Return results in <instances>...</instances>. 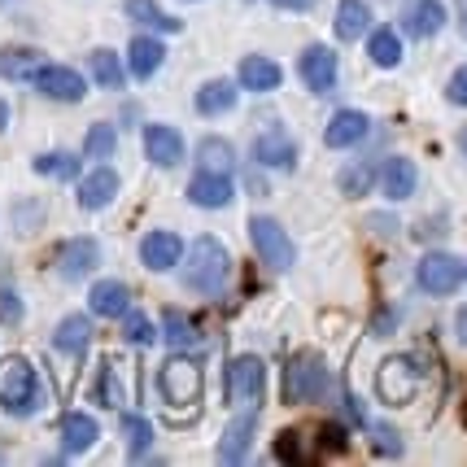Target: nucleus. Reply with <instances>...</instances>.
Returning a JSON list of instances; mask_svg holds the SVG:
<instances>
[{
    "label": "nucleus",
    "instance_id": "1",
    "mask_svg": "<svg viewBox=\"0 0 467 467\" xmlns=\"http://www.w3.org/2000/svg\"><path fill=\"white\" fill-rule=\"evenodd\" d=\"M180 263H183V285L197 288V293H219L227 285V275H232V258H227V249L214 236H197L188 258H180Z\"/></svg>",
    "mask_w": 467,
    "mask_h": 467
},
{
    "label": "nucleus",
    "instance_id": "2",
    "mask_svg": "<svg viewBox=\"0 0 467 467\" xmlns=\"http://www.w3.org/2000/svg\"><path fill=\"white\" fill-rule=\"evenodd\" d=\"M0 407L9 415H36L44 407V385L40 371L26 363V358H5L0 363Z\"/></svg>",
    "mask_w": 467,
    "mask_h": 467
},
{
    "label": "nucleus",
    "instance_id": "3",
    "mask_svg": "<svg viewBox=\"0 0 467 467\" xmlns=\"http://www.w3.org/2000/svg\"><path fill=\"white\" fill-rule=\"evenodd\" d=\"M327 393V367L319 354H297L293 363L285 367V402L297 407V402H315Z\"/></svg>",
    "mask_w": 467,
    "mask_h": 467
},
{
    "label": "nucleus",
    "instance_id": "4",
    "mask_svg": "<svg viewBox=\"0 0 467 467\" xmlns=\"http://www.w3.org/2000/svg\"><path fill=\"white\" fill-rule=\"evenodd\" d=\"M249 241L258 249V258H263L266 266H275V271H288V266L297 263V249L288 241V232L275 223V219H266V214H254V219H249Z\"/></svg>",
    "mask_w": 467,
    "mask_h": 467
},
{
    "label": "nucleus",
    "instance_id": "5",
    "mask_svg": "<svg viewBox=\"0 0 467 467\" xmlns=\"http://www.w3.org/2000/svg\"><path fill=\"white\" fill-rule=\"evenodd\" d=\"M158 385H162L166 407H192L202 402V367L192 358H166Z\"/></svg>",
    "mask_w": 467,
    "mask_h": 467
},
{
    "label": "nucleus",
    "instance_id": "6",
    "mask_svg": "<svg viewBox=\"0 0 467 467\" xmlns=\"http://www.w3.org/2000/svg\"><path fill=\"white\" fill-rule=\"evenodd\" d=\"M263 385H266V367L254 354H241L227 363V402L236 407H258L263 402Z\"/></svg>",
    "mask_w": 467,
    "mask_h": 467
},
{
    "label": "nucleus",
    "instance_id": "7",
    "mask_svg": "<svg viewBox=\"0 0 467 467\" xmlns=\"http://www.w3.org/2000/svg\"><path fill=\"white\" fill-rule=\"evenodd\" d=\"M415 285L432 293V297H450L454 288L463 285V263L454 254H424L420 271H415Z\"/></svg>",
    "mask_w": 467,
    "mask_h": 467
},
{
    "label": "nucleus",
    "instance_id": "8",
    "mask_svg": "<svg viewBox=\"0 0 467 467\" xmlns=\"http://www.w3.org/2000/svg\"><path fill=\"white\" fill-rule=\"evenodd\" d=\"M415 389H420V371H415L410 358H389V363L376 371V393H380V402H389V407L410 402Z\"/></svg>",
    "mask_w": 467,
    "mask_h": 467
},
{
    "label": "nucleus",
    "instance_id": "9",
    "mask_svg": "<svg viewBox=\"0 0 467 467\" xmlns=\"http://www.w3.org/2000/svg\"><path fill=\"white\" fill-rule=\"evenodd\" d=\"M297 70H302V83L310 88V92H332L337 88V70H341V61H337V53L327 48V44H310L302 53V61H297Z\"/></svg>",
    "mask_w": 467,
    "mask_h": 467
},
{
    "label": "nucleus",
    "instance_id": "10",
    "mask_svg": "<svg viewBox=\"0 0 467 467\" xmlns=\"http://www.w3.org/2000/svg\"><path fill=\"white\" fill-rule=\"evenodd\" d=\"M36 88H40L48 101H66V105H79L83 97H88L83 75L70 70V66H40V70H36Z\"/></svg>",
    "mask_w": 467,
    "mask_h": 467
},
{
    "label": "nucleus",
    "instance_id": "11",
    "mask_svg": "<svg viewBox=\"0 0 467 467\" xmlns=\"http://www.w3.org/2000/svg\"><path fill=\"white\" fill-rule=\"evenodd\" d=\"M97 263H101V244L92 241V236H75V241H66L57 249V271L61 280H88L92 271H97Z\"/></svg>",
    "mask_w": 467,
    "mask_h": 467
},
{
    "label": "nucleus",
    "instance_id": "12",
    "mask_svg": "<svg viewBox=\"0 0 467 467\" xmlns=\"http://www.w3.org/2000/svg\"><path fill=\"white\" fill-rule=\"evenodd\" d=\"M236 192L232 175H214V171H197V180L188 183V202L192 205H205V210H223Z\"/></svg>",
    "mask_w": 467,
    "mask_h": 467
},
{
    "label": "nucleus",
    "instance_id": "13",
    "mask_svg": "<svg viewBox=\"0 0 467 467\" xmlns=\"http://www.w3.org/2000/svg\"><path fill=\"white\" fill-rule=\"evenodd\" d=\"M144 153H149V162H158V166H180L183 162V136L175 127L153 122V127H144Z\"/></svg>",
    "mask_w": 467,
    "mask_h": 467
},
{
    "label": "nucleus",
    "instance_id": "14",
    "mask_svg": "<svg viewBox=\"0 0 467 467\" xmlns=\"http://www.w3.org/2000/svg\"><path fill=\"white\" fill-rule=\"evenodd\" d=\"M183 258V241L175 232H149L140 241V263L149 271H171Z\"/></svg>",
    "mask_w": 467,
    "mask_h": 467
},
{
    "label": "nucleus",
    "instance_id": "15",
    "mask_svg": "<svg viewBox=\"0 0 467 467\" xmlns=\"http://www.w3.org/2000/svg\"><path fill=\"white\" fill-rule=\"evenodd\" d=\"M88 306L101 319H122L131 310V288L122 285V280H101V285H92V293H88Z\"/></svg>",
    "mask_w": 467,
    "mask_h": 467
},
{
    "label": "nucleus",
    "instance_id": "16",
    "mask_svg": "<svg viewBox=\"0 0 467 467\" xmlns=\"http://www.w3.org/2000/svg\"><path fill=\"white\" fill-rule=\"evenodd\" d=\"M119 197V175H114V166H97L92 175H83L79 180V205L83 210H101Z\"/></svg>",
    "mask_w": 467,
    "mask_h": 467
},
{
    "label": "nucleus",
    "instance_id": "17",
    "mask_svg": "<svg viewBox=\"0 0 467 467\" xmlns=\"http://www.w3.org/2000/svg\"><path fill=\"white\" fill-rule=\"evenodd\" d=\"M367 114L363 109H337L332 114V122H327V131H324V140L327 149H349V144H358L367 136Z\"/></svg>",
    "mask_w": 467,
    "mask_h": 467
},
{
    "label": "nucleus",
    "instance_id": "18",
    "mask_svg": "<svg viewBox=\"0 0 467 467\" xmlns=\"http://www.w3.org/2000/svg\"><path fill=\"white\" fill-rule=\"evenodd\" d=\"M415 183H420V175H415L410 158H389L380 166V192H385L389 202H407L410 192H415Z\"/></svg>",
    "mask_w": 467,
    "mask_h": 467
},
{
    "label": "nucleus",
    "instance_id": "19",
    "mask_svg": "<svg viewBox=\"0 0 467 467\" xmlns=\"http://www.w3.org/2000/svg\"><path fill=\"white\" fill-rule=\"evenodd\" d=\"M88 346H92V324L83 315H66L57 324V332H53V349L66 354V358H83Z\"/></svg>",
    "mask_w": 467,
    "mask_h": 467
},
{
    "label": "nucleus",
    "instance_id": "20",
    "mask_svg": "<svg viewBox=\"0 0 467 467\" xmlns=\"http://www.w3.org/2000/svg\"><path fill=\"white\" fill-rule=\"evenodd\" d=\"M236 79H241L244 92H275V88H280V79H285V70H280L271 57H258V53H254V57L241 61Z\"/></svg>",
    "mask_w": 467,
    "mask_h": 467
},
{
    "label": "nucleus",
    "instance_id": "21",
    "mask_svg": "<svg viewBox=\"0 0 467 467\" xmlns=\"http://www.w3.org/2000/svg\"><path fill=\"white\" fill-rule=\"evenodd\" d=\"M254 158L263 166H271V171H293V166H297V144L288 140L285 131H266V136H258V144H254Z\"/></svg>",
    "mask_w": 467,
    "mask_h": 467
},
{
    "label": "nucleus",
    "instance_id": "22",
    "mask_svg": "<svg viewBox=\"0 0 467 467\" xmlns=\"http://www.w3.org/2000/svg\"><path fill=\"white\" fill-rule=\"evenodd\" d=\"M162 61H166V44L158 40V36H136L131 48H127V70H131L136 79H149Z\"/></svg>",
    "mask_w": 467,
    "mask_h": 467
},
{
    "label": "nucleus",
    "instance_id": "23",
    "mask_svg": "<svg viewBox=\"0 0 467 467\" xmlns=\"http://www.w3.org/2000/svg\"><path fill=\"white\" fill-rule=\"evenodd\" d=\"M254 424H258V407H244L241 420H232L227 437L219 441V459H223V463H241V459H244L249 437H254Z\"/></svg>",
    "mask_w": 467,
    "mask_h": 467
},
{
    "label": "nucleus",
    "instance_id": "24",
    "mask_svg": "<svg viewBox=\"0 0 467 467\" xmlns=\"http://www.w3.org/2000/svg\"><path fill=\"white\" fill-rule=\"evenodd\" d=\"M446 26V5L441 0H415L407 14V31L415 40H428V36H437Z\"/></svg>",
    "mask_w": 467,
    "mask_h": 467
},
{
    "label": "nucleus",
    "instance_id": "25",
    "mask_svg": "<svg viewBox=\"0 0 467 467\" xmlns=\"http://www.w3.org/2000/svg\"><path fill=\"white\" fill-rule=\"evenodd\" d=\"M97 437H101V428H97V420H92V415H83V410H70V415L61 420V441H66V450H70V454L88 450Z\"/></svg>",
    "mask_w": 467,
    "mask_h": 467
},
{
    "label": "nucleus",
    "instance_id": "26",
    "mask_svg": "<svg viewBox=\"0 0 467 467\" xmlns=\"http://www.w3.org/2000/svg\"><path fill=\"white\" fill-rule=\"evenodd\" d=\"M36 70H40V53L36 48H22V44L0 48V79H31Z\"/></svg>",
    "mask_w": 467,
    "mask_h": 467
},
{
    "label": "nucleus",
    "instance_id": "27",
    "mask_svg": "<svg viewBox=\"0 0 467 467\" xmlns=\"http://www.w3.org/2000/svg\"><path fill=\"white\" fill-rule=\"evenodd\" d=\"M367 22H371V9H367V0H341V5H337V36H341L346 44L363 36Z\"/></svg>",
    "mask_w": 467,
    "mask_h": 467
},
{
    "label": "nucleus",
    "instance_id": "28",
    "mask_svg": "<svg viewBox=\"0 0 467 467\" xmlns=\"http://www.w3.org/2000/svg\"><path fill=\"white\" fill-rule=\"evenodd\" d=\"M232 105H236V83H227V79H210L197 92V114H205V119L210 114H227Z\"/></svg>",
    "mask_w": 467,
    "mask_h": 467
},
{
    "label": "nucleus",
    "instance_id": "29",
    "mask_svg": "<svg viewBox=\"0 0 467 467\" xmlns=\"http://www.w3.org/2000/svg\"><path fill=\"white\" fill-rule=\"evenodd\" d=\"M197 158H202V171H214V175H232V166H236V149H232L223 136H205L202 149H197Z\"/></svg>",
    "mask_w": 467,
    "mask_h": 467
},
{
    "label": "nucleus",
    "instance_id": "30",
    "mask_svg": "<svg viewBox=\"0 0 467 467\" xmlns=\"http://www.w3.org/2000/svg\"><path fill=\"white\" fill-rule=\"evenodd\" d=\"M367 53H371V61H376V66L393 70V66L402 61V40H398V31H393V26H380V31H371V40H367Z\"/></svg>",
    "mask_w": 467,
    "mask_h": 467
},
{
    "label": "nucleus",
    "instance_id": "31",
    "mask_svg": "<svg viewBox=\"0 0 467 467\" xmlns=\"http://www.w3.org/2000/svg\"><path fill=\"white\" fill-rule=\"evenodd\" d=\"M162 337H166V346L171 349H188V346H197V324L183 315V310H171L166 306V315H162Z\"/></svg>",
    "mask_w": 467,
    "mask_h": 467
},
{
    "label": "nucleus",
    "instance_id": "32",
    "mask_svg": "<svg viewBox=\"0 0 467 467\" xmlns=\"http://www.w3.org/2000/svg\"><path fill=\"white\" fill-rule=\"evenodd\" d=\"M127 14L136 22H144V26H153V31H171V36L183 26L180 18H171L166 9H158V0H127Z\"/></svg>",
    "mask_w": 467,
    "mask_h": 467
},
{
    "label": "nucleus",
    "instance_id": "33",
    "mask_svg": "<svg viewBox=\"0 0 467 467\" xmlns=\"http://www.w3.org/2000/svg\"><path fill=\"white\" fill-rule=\"evenodd\" d=\"M36 171L40 175H48V180H79V158L75 153H40L36 158Z\"/></svg>",
    "mask_w": 467,
    "mask_h": 467
},
{
    "label": "nucleus",
    "instance_id": "34",
    "mask_svg": "<svg viewBox=\"0 0 467 467\" xmlns=\"http://www.w3.org/2000/svg\"><path fill=\"white\" fill-rule=\"evenodd\" d=\"M114 144H119V131H114L109 122H97V127L88 131V140H83V158L105 162V158H114Z\"/></svg>",
    "mask_w": 467,
    "mask_h": 467
},
{
    "label": "nucleus",
    "instance_id": "35",
    "mask_svg": "<svg viewBox=\"0 0 467 467\" xmlns=\"http://www.w3.org/2000/svg\"><path fill=\"white\" fill-rule=\"evenodd\" d=\"M92 79L101 83V88H122V61H119V53L97 48V53H92Z\"/></svg>",
    "mask_w": 467,
    "mask_h": 467
},
{
    "label": "nucleus",
    "instance_id": "36",
    "mask_svg": "<svg viewBox=\"0 0 467 467\" xmlns=\"http://www.w3.org/2000/svg\"><path fill=\"white\" fill-rule=\"evenodd\" d=\"M122 432H127V446H131V459L149 450V437H153V428L144 415H122Z\"/></svg>",
    "mask_w": 467,
    "mask_h": 467
},
{
    "label": "nucleus",
    "instance_id": "37",
    "mask_svg": "<svg viewBox=\"0 0 467 467\" xmlns=\"http://www.w3.org/2000/svg\"><path fill=\"white\" fill-rule=\"evenodd\" d=\"M122 337H127L131 346H153V341H158V332H153V324H149L144 315H131V310L122 315Z\"/></svg>",
    "mask_w": 467,
    "mask_h": 467
},
{
    "label": "nucleus",
    "instance_id": "38",
    "mask_svg": "<svg viewBox=\"0 0 467 467\" xmlns=\"http://www.w3.org/2000/svg\"><path fill=\"white\" fill-rule=\"evenodd\" d=\"M371 166H349V171H341V188H346V197H363L367 188H371Z\"/></svg>",
    "mask_w": 467,
    "mask_h": 467
},
{
    "label": "nucleus",
    "instance_id": "39",
    "mask_svg": "<svg viewBox=\"0 0 467 467\" xmlns=\"http://www.w3.org/2000/svg\"><path fill=\"white\" fill-rule=\"evenodd\" d=\"M22 319V297L14 293V288H0V324H18Z\"/></svg>",
    "mask_w": 467,
    "mask_h": 467
},
{
    "label": "nucleus",
    "instance_id": "40",
    "mask_svg": "<svg viewBox=\"0 0 467 467\" xmlns=\"http://www.w3.org/2000/svg\"><path fill=\"white\" fill-rule=\"evenodd\" d=\"M297 437H302V432H280V441H275V459H285V463H302V446H297Z\"/></svg>",
    "mask_w": 467,
    "mask_h": 467
},
{
    "label": "nucleus",
    "instance_id": "41",
    "mask_svg": "<svg viewBox=\"0 0 467 467\" xmlns=\"http://www.w3.org/2000/svg\"><path fill=\"white\" fill-rule=\"evenodd\" d=\"M319 446H324V450H346L349 446V432L341 424H324V428H319Z\"/></svg>",
    "mask_w": 467,
    "mask_h": 467
},
{
    "label": "nucleus",
    "instance_id": "42",
    "mask_svg": "<svg viewBox=\"0 0 467 467\" xmlns=\"http://www.w3.org/2000/svg\"><path fill=\"white\" fill-rule=\"evenodd\" d=\"M446 97H450L454 105H467V66H459V70H454V79H450Z\"/></svg>",
    "mask_w": 467,
    "mask_h": 467
},
{
    "label": "nucleus",
    "instance_id": "43",
    "mask_svg": "<svg viewBox=\"0 0 467 467\" xmlns=\"http://www.w3.org/2000/svg\"><path fill=\"white\" fill-rule=\"evenodd\" d=\"M380 450H385V454H402V441H398V432L380 428V432H376V454H380Z\"/></svg>",
    "mask_w": 467,
    "mask_h": 467
},
{
    "label": "nucleus",
    "instance_id": "44",
    "mask_svg": "<svg viewBox=\"0 0 467 467\" xmlns=\"http://www.w3.org/2000/svg\"><path fill=\"white\" fill-rule=\"evenodd\" d=\"M97 398H105V407H119V389H114L109 371H105V380H97Z\"/></svg>",
    "mask_w": 467,
    "mask_h": 467
},
{
    "label": "nucleus",
    "instance_id": "45",
    "mask_svg": "<svg viewBox=\"0 0 467 467\" xmlns=\"http://www.w3.org/2000/svg\"><path fill=\"white\" fill-rule=\"evenodd\" d=\"M454 337H459V341L467 346V306L459 310V315H454Z\"/></svg>",
    "mask_w": 467,
    "mask_h": 467
},
{
    "label": "nucleus",
    "instance_id": "46",
    "mask_svg": "<svg viewBox=\"0 0 467 467\" xmlns=\"http://www.w3.org/2000/svg\"><path fill=\"white\" fill-rule=\"evenodd\" d=\"M271 5H275V9H310L315 0H271Z\"/></svg>",
    "mask_w": 467,
    "mask_h": 467
},
{
    "label": "nucleus",
    "instance_id": "47",
    "mask_svg": "<svg viewBox=\"0 0 467 467\" xmlns=\"http://www.w3.org/2000/svg\"><path fill=\"white\" fill-rule=\"evenodd\" d=\"M5 127H9V105L0 101V131H5Z\"/></svg>",
    "mask_w": 467,
    "mask_h": 467
},
{
    "label": "nucleus",
    "instance_id": "48",
    "mask_svg": "<svg viewBox=\"0 0 467 467\" xmlns=\"http://www.w3.org/2000/svg\"><path fill=\"white\" fill-rule=\"evenodd\" d=\"M459 149H463V158H467V127L459 131Z\"/></svg>",
    "mask_w": 467,
    "mask_h": 467
},
{
    "label": "nucleus",
    "instance_id": "49",
    "mask_svg": "<svg viewBox=\"0 0 467 467\" xmlns=\"http://www.w3.org/2000/svg\"><path fill=\"white\" fill-rule=\"evenodd\" d=\"M459 31H463V36H467V9H463V18H459Z\"/></svg>",
    "mask_w": 467,
    "mask_h": 467
},
{
    "label": "nucleus",
    "instance_id": "50",
    "mask_svg": "<svg viewBox=\"0 0 467 467\" xmlns=\"http://www.w3.org/2000/svg\"><path fill=\"white\" fill-rule=\"evenodd\" d=\"M463 424H467V402H463Z\"/></svg>",
    "mask_w": 467,
    "mask_h": 467
},
{
    "label": "nucleus",
    "instance_id": "51",
    "mask_svg": "<svg viewBox=\"0 0 467 467\" xmlns=\"http://www.w3.org/2000/svg\"><path fill=\"white\" fill-rule=\"evenodd\" d=\"M459 9H467V0H459Z\"/></svg>",
    "mask_w": 467,
    "mask_h": 467
},
{
    "label": "nucleus",
    "instance_id": "52",
    "mask_svg": "<svg viewBox=\"0 0 467 467\" xmlns=\"http://www.w3.org/2000/svg\"><path fill=\"white\" fill-rule=\"evenodd\" d=\"M463 275H467V271H463Z\"/></svg>",
    "mask_w": 467,
    "mask_h": 467
}]
</instances>
